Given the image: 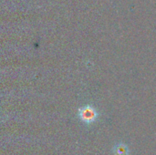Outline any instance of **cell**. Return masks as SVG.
Wrapping results in <instances>:
<instances>
[{
    "label": "cell",
    "instance_id": "obj_1",
    "mask_svg": "<svg viewBox=\"0 0 156 155\" xmlns=\"http://www.w3.org/2000/svg\"><path fill=\"white\" fill-rule=\"evenodd\" d=\"M79 118L84 123L90 124V123H93L97 120L98 112L93 107L87 105L79 110Z\"/></svg>",
    "mask_w": 156,
    "mask_h": 155
},
{
    "label": "cell",
    "instance_id": "obj_2",
    "mask_svg": "<svg viewBox=\"0 0 156 155\" xmlns=\"http://www.w3.org/2000/svg\"><path fill=\"white\" fill-rule=\"evenodd\" d=\"M113 150L115 155H129L128 148L123 144H117Z\"/></svg>",
    "mask_w": 156,
    "mask_h": 155
}]
</instances>
